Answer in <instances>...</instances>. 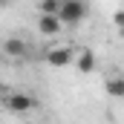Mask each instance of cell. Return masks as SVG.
I'll return each instance as SVG.
<instances>
[{"mask_svg": "<svg viewBox=\"0 0 124 124\" xmlns=\"http://www.w3.org/2000/svg\"><path fill=\"white\" fill-rule=\"evenodd\" d=\"M58 17H61L63 26H78V23L87 17V3H84V0H61Z\"/></svg>", "mask_w": 124, "mask_h": 124, "instance_id": "1", "label": "cell"}, {"mask_svg": "<svg viewBox=\"0 0 124 124\" xmlns=\"http://www.w3.org/2000/svg\"><path fill=\"white\" fill-rule=\"evenodd\" d=\"M3 104H6V110H12V113H29L32 107L38 104L32 95H26V93H3V98H0Z\"/></svg>", "mask_w": 124, "mask_h": 124, "instance_id": "2", "label": "cell"}, {"mask_svg": "<svg viewBox=\"0 0 124 124\" xmlns=\"http://www.w3.org/2000/svg\"><path fill=\"white\" fill-rule=\"evenodd\" d=\"M72 49L69 46H55V49H49L46 52V63L49 66H66V63H72Z\"/></svg>", "mask_w": 124, "mask_h": 124, "instance_id": "3", "label": "cell"}, {"mask_svg": "<svg viewBox=\"0 0 124 124\" xmlns=\"http://www.w3.org/2000/svg\"><path fill=\"white\" fill-rule=\"evenodd\" d=\"M38 29H40V35L52 38V35H58V32L63 29V23H61V17H58V15H40V20H38Z\"/></svg>", "mask_w": 124, "mask_h": 124, "instance_id": "4", "label": "cell"}, {"mask_svg": "<svg viewBox=\"0 0 124 124\" xmlns=\"http://www.w3.org/2000/svg\"><path fill=\"white\" fill-rule=\"evenodd\" d=\"M3 52L9 58H26L29 55V43L20 40V38H9V40H3Z\"/></svg>", "mask_w": 124, "mask_h": 124, "instance_id": "5", "label": "cell"}, {"mask_svg": "<svg viewBox=\"0 0 124 124\" xmlns=\"http://www.w3.org/2000/svg\"><path fill=\"white\" fill-rule=\"evenodd\" d=\"M93 69H95V55L90 49H84L78 55V72H93Z\"/></svg>", "mask_w": 124, "mask_h": 124, "instance_id": "6", "label": "cell"}, {"mask_svg": "<svg viewBox=\"0 0 124 124\" xmlns=\"http://www.w3.org/2000/svg\"><path fill=\"white\" fill-rule=\"evenodd\" d=\"M107 93L113 98H124V78H110L107 81Z\"/></svg>", "mask_w": 124, "mask_h": 124, "instance_id": "7", "label": "cell"}, {"mask_svg": "<svg viewBox=\"0 0 124 124\" xmlns=\"http://www.w3.org/2000/svg\"><path fill=\"white\" fill-rule=\"evenodd\" d=\"M40 15H58V9H61V0H40Z\"/></svg>", "mask_w": 124, "mask_h": 124, "instance_id": "8", "label": "cell"}, {"mask_svg": "<svg viewBox=\"0 0 124 124\" xmlns=\"http://www.w3.org/2000/svg\"><path fill=\"white\" fill-rule=\"evenodd\" d=\"M113 23L121 26V23H124V12H116V15H113Z\"/></svg>", "mask_w": 124, "mask_h": 124, "instance_id": "9", "label": "cell"}, {"mask_svg": "<svg viewBox=\"0 0 124 124\" xmlns=\"http://www.w3.org/2000/svg\"><path fill=\"white\" fill-rule=\"evenodd\" d=\"M9 3H12V0H0V6H9Z\"/></svg>", "mask_w": 124, "mask_h": 124, "instance_id": "10", "label": "cell"}, {"mask_svg": "<svg viewBox=\"0 0 124 124\" xmlns=\"http://www.w3.org/2000/svg\"><path fill=\"white\" fill-rule=\"evenodd\" d=\"M3 93H6V90H3V87H0V98H3Z\"/></svg>", "mask_w": 124, "mask_h": 124, "instance_id": "11", "label": "cell"}]
</instances>
